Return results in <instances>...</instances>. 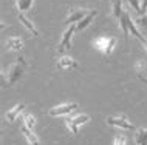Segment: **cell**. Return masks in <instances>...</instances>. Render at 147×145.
<instances>
[{"label":"cell","instance_id":"1","mask_svg":"<svg viewBox=\"0 0 147 145\" xmlns=\"http://www.w3.org/2000/svg\"><path fill=\"white\" fill-rule=\"evenodd\" d=\"M25 69H26V60L23 59V56L17 57V60H16L14 63L9 66V69H8L6 82H5V85H3V87H11V85L16 84V82H19L23 77Z\"/></svg>","mask_w":147,"mask_h":145},{"label":"cell","instance_id":"2","mask_svg":"<svg viewBox=\"0 0 147 145\" xmlns=\"http://www.w3.org/2000/svg\"><path fill=\"white\" fill-rule=\"evenodd\" d=\"M88 120H90L88 114H78L74 117H67V119H65V125H67V128H68L73 134H78L79 127L84 125L85 122H88Z\"/></svg>","mask_w":147,"mask_h":145},{"label":"cell","instance_id":"3","mask_svg":"<svg viewBox=\"0 0 147 145\" xmlns=\"http://www.w3.org/2000/svg\"><path fill=\"white\" fill-rule=\"evenodd\" d=\"M79 105L76 102H67V104H62V105H57V107H53L50 110V116H68L70 113H73L74 110H78Z\"/></svg>","mask_w":147,"mask_h":145},{"label":"cell","instance_id":"4","mask_svg":"<svg viewBox=\"0 0 147 145\" xmlns=\"http://www.w3.org/2000/svg\"><path fill=\"white\" fill-rule=\"evenodd\" d=\"M105 122L109 125H112V127L121 128V130H133V124L125 116H110V117H107Z\"/></svg>","mask_w":147,"mask_h":145},{"label":"cell","instance_id":"5","mask_svg":"<svg viewBox=\"0 0 147 145\" xmlns=\"http://www.w3.org/2000/svg\"><path fill=\"white\" fill-rule=\"evenodd\" d=\"M74 31H76V25H70V28L62 34V39H61V42H59V46H57L59 53H63L65 49L71 48V37H73Z\"/></svg>","mask_w":147,"mask_h":145},{"label":"cell","instance_id":"6","mask_svg":"<svg viewBox=\"0 0 147 145\" xmlns=\"http://www.w3.org/2000/svg\"><path fill=\"white\" fill-rule=\"evenodd\" d=\"M87 14H88V11H87V9H81V8H73V9L70 11L68 17L65 19V25H76V23H78V22H81Z\"/></svg>","mask_w":147,"mask_h":145},{"label":"cell","instance_id":"7","mask_svg":"<svg viewBox=\"0 0 147 145\" xmlns=\"http://www.w3.org/2000/svg\"><path fill=\"white\" fill-rule=\"evenodd\" d=\"M25 110V104H17V105H14L11 110H8V113H6V120L9 124H13L17 120V117L20 116V113Z\"/></svg>","mask_w":147,"mask_h":145},{"label":"cell","instance_id":"8","mask_svg":"<svg viewBox=\"0 0 147 145\" xmlns=\"http://www.w3.org/2000/svg\"><path fill=\"white\" fill-rule=\"evenodd\" d=\"M96 15H98V11H96V9L88 11V14H87L81 22H78V23H76V31H84L85 28H88L90 23L93 22V19L96 17Z\"/></svg>","mask_w":147,"mask_h":145},{"label":"cell","instance_id":"9","mask_svg":"<svg viewBox=\"0 0 147 145\" xmlns=\"http://www.w3.org/2000/svg\"><path fill=\"white\" fill-rule=\"evenodd\" d=\"M129 20H130V14L127 13V11H124L122 13V15L119 17V26H121V29H122V36H124L125 39V42L129 40Z\"/></svg>","mask_w":147,"mask_h":145},{"label":"cell","instance_id":"10","mask_svg":"<svg viewBox=\"0 0 147 145\" xmlns=\"http://www.w3.org/2000/svg\"><path fill=\"white\" fill-rule=\"evenodd\" d=\"M20 131H22V134L26 138V140H28L30 145H39V144H40V142H39V139H37V136L34 134V131L31 130V128L25 127L23 124H22V127H20Z\"/></svg>","mask_w":147,"mask_h":145},{"label":"cell","instance_id":"11","mask_svg":"<svg viewBox=\"0 0 147 145\" xmlns=\"http://www.w3.org/2000/svg\"><path fill=\"white\" fill-rule=\"evenodd\" d=\"M57 66H59L61 69H74V68H78V63H76V60H74V59L65 56V57L59 59Z\"/></svg>","mask_w":147,"mask_h":145},{"label":"cell","instance_id":"12","mask_svg":"<svg viewBox=\"0 0 147 145\" xmlns=\"http://www.w3.org/2000/svg\"><path fill=\"white\" fill-rule=\"evenodd\" d=\"M17 17H19V20H20V23H22L23 26H25L26 29L30 31L31 34H33V36H36V37L39 36V31L36 29V26L33 25V23H31V20H30V19H26V17H25V15H23L22 13H19V15H17Z\"/></svg>","mask_w":147,"mask_h":145},{"label":"cell","instance_id":"13","mask_svg":"<svg viewBox=\"0 0 147 145\" xmlns=\"http://www.w3.org/2000/svg\"><path fill=\"white\" fill-rule=\"evenodd\" d=\"M135 142L136 145H147V128H138L135 133Z\"/></svg>","mask_w":147,"mask_h":145},{"label":"cell","instance_id":"14","mask_svg":"<svg viewBox=\"0 0 147 145\" xmlns=\"http://www.w3.org/2000/svg\"><path fill=\"white\" fill-rule=\"evenodd\" d=\"M22 46H23V42H22V39H19V37H11V39H8V42H6V48L11 49V51H17V49H20Z\"/></svg>","mask_w":147,"mask_h":145},{"label":"cell","instance_id":"15","mask_svg":"<svg viewBox=\"0 0 147 145\" xmlns=\"http://www.w3.org/2000/svg\"><path fill=\"white\" fill-rule=\"evenodd\" d=\"M112 9H113V15L119 20V17L124 13V9H122V0H112Z\"/></svg>","mask_w":147,"mask_h":145},{"label":"cell","instance_id":"16","mask_svg":"<svg viewBox=\"0 0 147 145\" xmlns=\"http://www.w3.org/2000/svg\"><path fill=\"white\" fill-rule=\"evenodd\" d=\"M33 3H34V0H17V2H16V6H17V9L20 11V13H25V11L31 9Z\"/></svg>","mask_w":147,"mask_h":145},{"label":"cell","instance_id":"17","mask_svg":"<svg viewBox=\"0 0 147 145\" xmlns=\"http://www.w3.org/2000/svg\"><path fill=\"white\" fill-rule=\"evenodd\" d=\"M22 124L25 125V127H28V128L33 130L34 125H36V119L31 114H28V113H25V114H23V119H22Z\"/></svg>","mask_w":147,"mask_h":145},{"label":"cell","instance_id":"18","mask_svg":"<svg viewBox=\"0 0 147 145\" xmlns=\"http://www.w3.org/2000/svg\"><path fill=\"white\" fill-rule=\"evenodd\" d=\"M115 45H116V39H115V37H109V40H107V45H105V48H104V51H102V53L107 54V56H109V54H112Z\"/></svg>","mask_w":147,"mask_h":145},{"label":"cell","instance_id":"19","mask_svg":"<svg viewBox=\"0 0 147 145\" xmlns=\"http://www.w3.org/2000/svg\"><path fill=\"white\" fill-rule=\"evenodd\" d=\"M125 142H127V136L124 134V133H122V131L116 133V136H115V142H113V145H125Z\"/></svg>","mask_w":147,"mask_h":145},{"label":"cell","instance_id":"20","mask_svg":"<svg viewBox=\"0 0 147 145\" xmlns=\"http://www.w3.org/2000/svg\"><path fill=\"white\" fill-rule=\"evenodd\" d=\"M136 71L140 73V76H142V73L147 74V60H140L136 63Z\"/></svg>","mask_w":147,"mask_h":145},{"label":"cell","instance_id":"21","mask_svg":"<svg viewBox=\"0 0 147 145\" xmlns=\"http://www.w3.org/2000/svg\"><path fill=\"white\" fill-rule=\"evenodd\" d=\"M107 40H109V37H99L98 40H94V46H96L98 49L104 51L105 45H107Z\"/></svg>","mask_w":147,"mask_h":145},{"label":"cell","instance_id":"22","mask_svg":"<svg viewBox=\"0 0 147 145\" xmlns=\"http://www.w3.org/2000/svg\"><path fill=\"white\" fill-rule=\"evenodd\" d=\"M127 2H129V5L138 13V15H141V3H140V0H127Z\"/></svg>","mask_w":147,"mask_h":145},{"label":"cell","instance_id":"23","mask_svg":"<svg viewBox=\"0 0 147 145\" xmlns=\"http://www.w3.org/2000/svg\"><path fill=\"white\" fill-rule=\"evenodd\" d=\"M136 23L141 26L142 29H147V13L144 15H141V17H138L136 19Z\"/></svg>","mask_w":147,"mask_h":145},{"label":"cell","instance_id":"24","mask_svg":"<svg viewBox=\"0 0 147 145\" xmlns=\"http://www.w3.org/2000/svg\"><path fill=\"white\" fill-rule=\"evenodd\" d=\"M146 13H147V0H141V15H144Z\"/></svg>","mask_w":147,"mask_h":145},{"label":"cell","instance_id":"25","mask_svg":"<svg viewBox=\"0 0 147 145\" xmlns=\"http://www.w3.org/2000/svg\"><path fill=\"white\" fill-rule=\"evenodd\" d=\"M140 77H141V80H142V82H144V84L147 85V77H144V76H140Z\"/></svg>","mask_w":147,"mask_h":145}]
</instances>
